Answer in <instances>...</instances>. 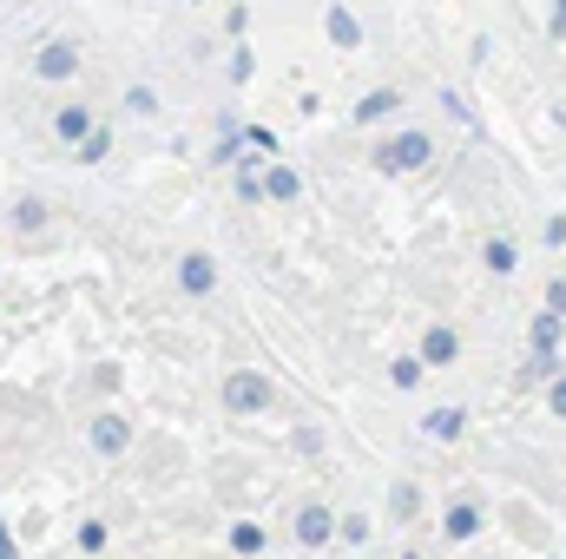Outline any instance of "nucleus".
I'll return each instance as SVG.
<instances>
[{
    "mask_svg": "<svg viewBox=\"0 0 566 559\" xmlns=\"http://www.w3.org/2000/svg\"><path fill=\"white\" fill-rule=\"evenodd\" d=\"M271 402H277L271 376H258V369H231V382H224V409H231V415H264Z\"/></svg>",
    "mask_w": 566,
    "mask_h": 559,
    "instance_id": "obj_1",
    "label": "nucleus"
},
{
    "mask_svg": "<svg viewBox=\"0 0 566 559\" xmlns=\"http://www.w3.org/2000/svg\"><path fill=\"white\" fill-rule=\"evenodd\" d=\"M376 165H382V171H422L428 165V139L422 133H402V139H389L382 151H376Z\"/></svg>",
    "mask_w": 566,
    "mask_h": 559,
    "instance_id": "obj_2",
    "label": "nucleus"
},
{
    "mask_svg": "<svg viewBox=\"0 0 566 559\" xmlns=\"http://www.w3.org/2000/svg\"><path fill=\"white\" fill-rule=\"evenodd\" d=\"M290 534H296V547H329V540H336L343 527H336V514H329V507H303Z\"/></svg>",
    "mask_w": 566,
    "mask_h": 559,
    "instance_id": "obj_3",
    "label": "nucleus"
},
{
    "mask_svg": "<svg viewBox=\"0 0 566 559\" xmlns=\"http://www.w3.org/2000/svg\"><path fill=\"white\" fill-rule=\"evenodd\" d=\"M441 534H448V540H474V534H481V507H474V500H454V507L441 514Z\"/></svg>",
    "mask_w": 566,
    "mask_h": 559,
    "instance_id": "obj_4",
    "label": "nucleus"
},
{
    "mask_svg": "<svg viewBox=\"0 0 566 559\" xmlns=\"http://www.w3.org/2000/svg\"><path fill=\"white\" fill-rule=\"evenodd\" d=\"M126 441H133V434H126V421H119V415L93 421V447H99V454H126Z\"/></svg>",
    "mask_w": 566,
    "mask_h": 559,
    "instance_id": "obj_5",
    "label": "nucleus"
},
{
    "mask_svg": "<svg viewBox=\"0 0 566 559\" xmlns=\"http://www.w3.org/2000/svg\"><path fill=\"white\" fill-rule=\"evenodd\" d=\"M461 421H468L461 409H428V415H422V434H428V441H461Z\"/></svg>",
    "mask_w": 566,
    "mask_h": 559,
    "instance_id": "obj_6",
    "label": "nucleus"
},
{
    "mask_svg": "<svg viewBox=\"0 0 566 559\" xmlns=\"http://www.w3.org/2000/svg\"><path fill=\"white\" fill-rule=\"evenodd\" d=\"M178 283H185V296H205V289L218 283V271H211V257H185V264H178Z\"/></svg>",
    "mask_w": 566,
    "mask_h": 559,
    "instance_id": "obj_7",
    "label": "nucleus"
},
{
    "mask_svg": "<svg viewBox=\"0 0 566 559\" xmlns=\"http://www.w3.org/2000/svg\"><path fill=\"white\" fill-rule=\"evenodd\" d=\"M454 349H461V336H454V329H441V323L422 336V362H454Z\"/></svg>",
    "mask_w": 566,
    "mask_h": 559,
    "instance_id": "obj_8",
    "label": "nucleus"
},
{
    "mask_svg": "<svg viewBox=\"0 0 566 559\" xmlns=\"http://www.w3.org/2000/svg\"><path fill=\"white\" fill-rule=\"evenodd\" d=\"M40 73H46V80H60V73H73V46H66V40H53V46L40 53Z\"/></svg>",
    "mask_w": 566,
    "mask_h": 559,
    "instance_id": "obj_9",
    "label": "nucleus"
},
{
    "mask_svg": "<svg viewBox=\"0 0 566 559\" xmlns=\"http://www.w3.org/2000/svg\"><path fill=\"white\" fill-rule=\"evenodd\" d=\"M231 553H264V527H251V520H238V527H231Z\"/></svg>",
    "mask_w": 566,
    "mask_h": 559,
    "instance_id": "obj_10",
    "label": "nucleus"
},
{
    "mask_svg": "<svg viewBox=\"0 0 566 559\" xmlns=\"http://www.w3.org/2000/svg\"><path fill=\"white\" fill-rule=\"evenodd\" d=\"M422 376H428V362H422V356H402V362L389 369V382H396V389H416Z\"/></svg>",
    "mask_w": 566,
    "mask_h": 559,
    "instance_id": "obj_11",
    "label": "nucleus"
},
{
    "mask_svg": "<svg viewBox=\"0 0 566 559\" xmlns=\"http://www.w3.org/2000/svg\"><path fill=\"white\" fill-rule=\"evenodd\" d=\"M60 139H93V119L73 106V113H60Z\"/></svg>",
    "mask_w": 566,
    "mask_h": 559,
    "instance_id": "obj_12",
    "label": "nucleus"
},
{
    "mask_svg": "<svg viewBox=\"0 0 566 559\" xmlns=\"http://www.w3.org/2000/svg\"><path fill=\"white\" fill-rule=\"evenodd\" d=\"M13 224H20V231H40V224H46V204H40V198H27V204L13 211Z\"/></svg>",
    "mask_w": 566,
    "mask_h": 559,
    "instance_id": "obj_13",
    "label": "nucleus"
},
{
    "mask_svg": "<svg viewBox=\"0 0 566 559\" xmlns=\"http://www.w3.org/2000/svg\"><path fill=\"white\" fill-rule=\"evenodd\" d=\"M80 553H106V520H86L80 527Z\"/></svg>",
    "mask_w": 566,
    "mask_h": 559,
    "instance_id": "obj_14",
    "label": "nucleus"
},
{
    "mask_svg": "<svg viewBox=\"0 0 566 559\" xmlns=\"http://www.w3.org/2000/svg\"><path fill=\"white\" fill-rule=\"evenodd\" d=\"M488 264L507 277V271H514V244H507V238H494V244H488Z\"/></svg>",
    "mask_w": 566,
    "mask_h": 559,
    "instance_id": "obj_15",
    "label": "nucleus"
},
{
    "mask_svg": "<svg viewBox=\"0 0 566 559\" xmlns=\"http://www.w3.org/2000/svg\"><path fill=\"white\" fill-rule=\"evenodd\" d=\"M382 113H396V93H369L363 99V119H382Z\"/></svg>",
    "mask_w": 566,
    "mask_h": 559,
    "instance_id": "obj_16",
    "label": "nucleus"
},
{
    "mask_svg": "<svg viewBox=\"0 0 566 559\" xmlns=\"http://www.w3.org/2000/svg\"><path fill=\"white\" fill-rule=\"evenodd\" d=\"M363 540H369V520H363V514H349V520H343V547H363Z\"/></svg>",
    "mask_w": 566,
    "mask_h": 559,
    "instance_id": "obj_17",
    "label": "nucleus"
},
{
    "mask_svg": "<svg viewBox=\"0 0 566 559\" xmlns=\"http://www.w3.org/2000/svg\"><path fill=\"white\" fill-rule=\"evenodd\" d=\"M547 409H554V415H566V369L554 376V389H547Z\"/></svg>",
    "mask_w": 566,
    "mask_h": 559,
    "instance_id": "obj_18",
    "label": "nucleus"
},
{
    "mask_svg": "<svg viewBox=\"0 0 566 559\" xmlns=\"http://www.w3.org/2000/svg\"><path fill=\"white\" fill-rule=\"evenodd\" d=\"M271 198H296V178L290 171H271Z\"/></svg>",
    "mask_w": 566,
    "mask_h": 559,
    "instance_id": "obj_19",
    "label": "nucleus"
},
{
    "mask_svg": "<svg viewBox=\"0 0 566 559\" xmlns=\"http://www.w3.org/2000/svg\"><path fill=\"white\" fill-rule=\"evenodd\" d=\"M0 559H20V547H13V540H7V527H0Z\"/></svg>",
    "mask_w": 566,
    "mask_h": 559,
    "instance_id": "obj_20",
    "label": "nucleus"
}]
</instances>
